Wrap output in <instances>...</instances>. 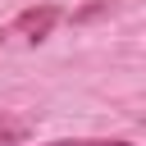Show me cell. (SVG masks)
Here are the masks:
<instances>
[{"instance_id": "3", "label": "cell", "mask_w": 146, "mask_h": 146, "mask_svg": "<svg viewBox=\"0 0 146 146\" xmlns=\"http://www.w3.org/2000/svg\"><path fill=\"white\" fill-rule=\"evenodd\" d=\"M46 146H132V141H123V137H59Z\"/></svg>"}, {"instance_id": "1", "label": "cell", "mask_w": 146, "mask_h": 146, "mask_svg": "<svg viewBox=\"0 0 146 146\" xmlns=\"http://www.w3.org/2000/svg\"><path fill=\"white\" fill-rule=\"evenodd\" d=\"M59 18H64V9H59V5H32V9H23V14L14 18V27H9V32H18L23 41H32V46H36V41H46V36L55 32V23H59Z\"/></svg>"}, {"instance_id": "4", "label": "cell", "mask_w": 146, "mask_h": 146, "mask_svg": "<svg viewBox=\"0 0 146 146\" xmlns=\"http://www.w3.org/2000/svg\"><path fill=\"white\" fill-rule=\"evenodd\" d=\"M5 36H9V32H0V46H5Z\"/></svg>"}, {"instance_id": "2", "label": "cell", "mask_w": 146, "mask_h": 146, "mask_svg": "<svg viewBox=\"0 0 146 146\" xmlns=\"http://www.w3.org/2000/svg\"><path fill=\"white\" fill-rule=\"evenodd\" d=\"M18 141H27V123L0 110V146H18Z\"/></svg>"}]
</instances>
